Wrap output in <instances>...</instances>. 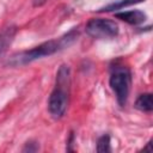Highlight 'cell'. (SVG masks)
Segmentation results:
<instances>
[{"instance_id":"3","label":"cell","mask_w":153,"mask_h":153,"mask_svg":"<svg viewBox=\"0 0 153 153\" xmlns=\"http://www.w3.org/2000/svg\"><path fill=\"white\" fill-rule=\"evenodd\" d=\"M109 84L116 96L120 106H124L128 100L130 84H131V74L129 68L124 65H117V63L112 66L110 71Z\"/></svg>"},{"instance_id":"11","label":"cell","mask_w":153,"mask_h":153,"mask_svg":"<svg viewBox=\"0 0 153 153\" xmlns=\"http://www.w3.org/2000/svg\"><path fill=\"white\" fill-rule=\"evenodd\" d=\"M47 1H48V0H31L32 5H33L35 7H39V6H43V5H44Z\"/></svg>"},{"instance_id":"7","label":"cell","mask_w":153,"mask_h":153,"mask_svg":"<svg viewBox=\"0 0 153 153\" xmlns=\"http://www.w3.org/2000/svg\"><path fill=\"white\" fill-rule=\"evenodd\" d=\"M135 108L143 111V112H151L153 109V102H152V94L151 93H142L137 97L135 102Z\"/></svg>"},{"instance_id":"10","label":"cell","mask_w":153,"mask_h":153,"mask_svg":"<svg viewBox=\"0 0 153 153\" xmlns=\"http://www.w3.org/2000/svg\"><path fill=\"white\" fill-rule=\"evenodd\" d=\"M38 151V145L37 142H33V141H29L25 143V147L23 148V152H36Z\"/></svg>"},{"instance_id":"2","label":"cell","mask_w":153,"mask_h":153,"mask_svg":"<svg viewBox=\"0 0 153 153\" xmlns=\"http://www.w3.org/2000/svg\"><path fill=\"white\" fill-rule=\"evenodd\" d=\"M71 69L67 65H61L56 73L55 87L48 99V110L53 118L60 120L65 116L69 104Z\"/></svg>"},{"instance_id":"9","label":"cell","mask_w":153,"mask_h":153,"mask_svg":"<svg viewBox=\"0 0 153 153\" xmlns=\"http://www.w3.org/2000/svg\"><path fill=\"white\" fill-rule=\"evenodd\" d=\"M110 136L108 134L100 136L97 142V152H110Z\"/></svg>"},{"instance_id":"4","label":"cell","mask_w":153,"mask_h":153,"mask_svg":"<svg viewBox=\"0 0 153 153\" xmlns=\"http://www.w3.org/2000/svg\"><path fill=\"white\" fill-rule=\"evenodd\" d=\"M85 29L88 36L97 39L115 38L120 31L117 23L108 18H92L87 22Z\"/></svg>"},{"instance_id":"1","label":"cell","mask_w":153,"mask_h":153,"mask_svg":"<svg viewBox=\"0 0 153 153\" xmlns=\"http://www.w3.org/2000/svg\"><path fill=\"white\" fill-rule=\"evenodd\" d=\"M78 37H79V30H78V27H74L59 38H54V39L43 42L31 49L13 54L8 59L7 65L11 67H20V66L31 63L36 60H39L42 57L50 56V55L72 45L78 39Z\"/></svg>"},{"instance_id":"6","label":"cell","mask_w":153,"mask_h":153,"mask_svg":"<svg viewBox=\"0 0 153 153\" xmlns=\"http://www.w3.org/2000/svg\"><path fill=\"white\" fill-rule=\"evenodd\" d=\"M17 33V26L8 25L0 31V59L5 55L10 45L12 44Z\"/></svg>"},{"instance_id":"8","label":"cell","mask_w":153,"mask_h":153,"mask_svg":"<svg viewBox=\"0 0 153 153\" xmlns=\"http://www.w3.org/2000/svg\"><path fill=\"white\" fill-rule=\"evenodd\" d=\"M142 1H145V0H118V1H115V2H111V4L106 5V6H104L103 8L99 10V12H111V11H117V10L123 8V7L131 6V5L142 2Z\"/></svg>"},{"instance_id":"5","label":"cell","mask_w":153,"mask_h":153,"mask_svg":"<svg viewBox=\"0 0 153 153\" xmlns=\"http://www.w3.org/2000/svg\"><path fill=\"white\" fill-rule=\"evenodd\" d=\"M115 17L117 19H121V20L130 24V25H139V24L143 23L147 19L146 13L140 11V10H131V11L118 12V13H115Z\"/></svg>"}]
</instances>
